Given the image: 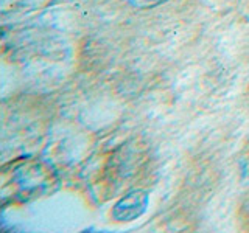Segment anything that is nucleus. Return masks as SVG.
Returning <instances> with one entry per match:
<instances>
[{"label":"nucleus","instance_id":"obj_1","mask_svg":"<svg viewBox=\"0 0 249 233\" xmlns=\"http://www.w3.org/2000/svg\"><path fill=\"white\" fill-rule=\"evenodd\" d=\"M150 196L145 190H131L122 196L112 207L111 216L117 222H131L146 212Z\"/></svg>","mask_w":249,"mask_h":233},{"label":"nucleus","instance_id":"obj_2","mask_svg":"<svg viewBox=\"0 0 249 233\" xmlns=\"http://www.w3.org/2000/svg\"><path fill=\"white\" fill-rule=\"evenodd\" d=\"M126 2L131 6L139 8V10H148V8H156L162 3H165L168 0H126Z\"/></svg>","mask_w":249,"mask_h":233},{"label":"nucleus","instance_id":"obj_3","mask_svg":"<svg viewBox=\"0 0 249 233\" xmlns=\"http://www.w3.org/2000/svg\"><path fill=\"white\" fill-rule=\"evenodd\" d=\"M245 210H246V212H248V216H249V199H248L246 205H245Z\"/></svg>","mask_w":249,"mask_h":233}]
</instances>
